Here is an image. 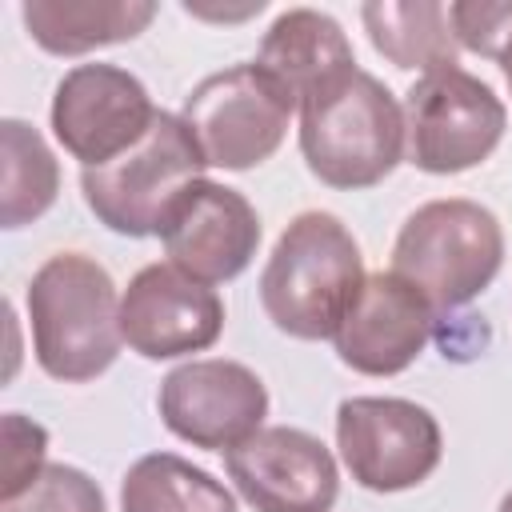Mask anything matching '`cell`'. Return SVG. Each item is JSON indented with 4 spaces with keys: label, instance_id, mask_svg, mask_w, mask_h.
<instances>
[{
    "label": "cell",
    "instance_id": "cell-23",
    "mask_svg": "<svg viewBox=\"0 0 512 512\" xmlns=\"http://www.w3.org/2000/svg\"><path fill=\"white\" fill-rule=\"evenodd\" d=\"M500 68H504V76H508V92H512V52H508V60H504Z\"/></svg>",
    "mask_w": 512,
    "mask_h": 512
},
{
    "label": "cell",
    "instance_id": "cell-17",
    "mask_svg": "<svg viewBox=\"0 0 512 512\" xmlns=\"http://www.w3.org/2000/svg\"><path fill=\"white\" fill-rule=\"evenodd\" d=\"M372 48L396 68L436 72L456 64V36L440 0H368L360 8Z\"/></svg>",
    "mask_w": 512,
    "mask_h": 512
},
{
    "label": "cell",
    "instance_id": "cell-6",
    "mask_svg": "<svg viewBox=\"0 0 512 512\" xmlns=\"http://www.w3.org/2000/svg\"><path fill=\"white\" fill-rule=\"evenodd\" d=\"M292 112L296 100L260 64H232L204 76L184 96L180 120L192 132L204 164L248 172L276 156Z\"/></svg>",
    "mask_w": 512,
    "mask_h": 512
},
{
    "label": "cell",
    "instance_id": "cell-2",
    "mask_svg": "<svg viewBox=\"0 0 512 512\" xmlns=\"http://www.w3.org/2000/svg\"><path fill=\"white\" fill-rule=\"evenodd\" d=\"M36 364L64 384H88L120 356V300L104 264L84 252L48 256L28 284Z\"/></svg>",
    "mask_w": 512,
    "mask_h": 512
},
{
    "label": "cell",
    "instance_id": "cell-18",
    "mask_svg": "<svg viewBox=\"0 0 512 512\" xmlns=\"http://www.w3.org/2000/svg\"><path fill=\"white\" fill-rule=\"evenodd\" d=\"M120 512H236V500L200 464L176 452H148L124 472Z\"/></svg>",
    "mask_w": 512,
    "mask_h": 512
},
{
    "label": "cell",
    "instance_id": "cell-1",
    "mask_svg": "<svg viewBox=\"0 0 512 512\" xmlns=\"http://www.w3.org/2000/svg\"><path fill=\"white\" fill-rule=\"evenodd\" d=\"M364 288L356 236L332 212H300L260 272L268 320L296 340H332Z\"/></svg>",
    "mask_w": 512,
    "mask_h": 512
},
{
    "label": "cell",
    "instance_id": "cell-12",
    "mask_svg": "<svg viewBox=\"0 0 512 512\" xmlns=\"http://www.w3.org/2000/svg\"><path fill=\"white\" fill-rule=\"evenodd\" d=\"M160 240L168 264L200 284H224L252 264L260 248V216L244 192L200 176L164 212Z\"/></svg>",
    "mask_w": 512,
    "mask_h": 512
},
{
    "label": "cell",
    "instance_id": "cell-5",
    "mask_svg": "<svg viewBox=\"0 0 512 512\" xmlns=\"http://www.w3.org/2000/svg\"><path fill=\"white\" fill-rule=\"evenodd\" d=\"M200 168L204 156L184 120L172 112H156L152 128L136 148L80 172V192L108 232L144 240L160 236L164 212L192 180H200Z\"/></svg>",
    "mask_w": 512,
    "mask_h": 512
},
{
    "label": "cell",
    "instance_id": "cell-11",
    "mask_svg": "<svg viewBox=\"0 0 512 512\" xmlns=\"http://www.w3.org/2000/svg\"><path fill=\"white\" fill-rule=\"evenodd\" d=\"M228 480L256 512H332L340 468L320 436L272 424L224 452Z\"/></svg>",
    "mask_w": 512,
    "mask_h": 512
},
{
    "label": "cell",
    "instance_id": "cell-20",
    "mask_svg": "<svg viewBox=\"0 0 512 512\" xmlns=\"http://www.w3.org/2000/svg\"><path fill=\"white\" fill-rule=\"evenodd\" d=\"M0 512H108L100 484L72 464H44L40 476L12 500H0Z\"/></svg>",
    "mask_w": 512,
    "mask_h": 512
},
{
    "label": "cell",
    "instance_id": "cell-22",
    "mask_svg": "<svg viewBox=\"0 0 512 512\" xmlns=\"http://www.w3.org/2000/svg\"><path fill=\"white\" fill-rule=\"evenodd\" d=\"M44 452H48V432L36 420L8 412L4 416V488H0V500L20 496L40 476Z\"/></svg>",
    "mask_w": 512,
    "mask_h": 512
},
{
    "label": "cell",
    "instance_id": "cell-3",
    "mask_svg": "<svg viewBox=\"0 0 512 512\" xmlns=\"http://www.w3.org/2000/svg\"><path fill=\"white\" fill-rule=\"evenodd\" d=\"M404 144V108L364 68L300 104V156L328 188L360 192L380 184L404 160Z\"/></svg>",
    "mask_w": 512,
    "mask_h": 512
},
{
    "label": "cell",
    "instance_id": "cell-4",
    "mask_svg": "<svg viewBox=\"0 0 512 512\" xmlns=\"http://www.w3.org/2000/svg\"><path fill=\"white\" fill-rule=\"evenodd\" d=\"M504 264L500 220L464 196L420 204L396 232L392 272L424 292L436 312L476 300Z\"/></svg>",
    "mask_w": 512,
    "mask_h": 512
},
{
    "label": "cell",
    "instance_id": "cell-13",
    "mask_svg": "<svg viewBox=\"0 0 512 512\" xmlns=\"http://www.w3.org/2000/svg\"><path fill=\"white\" fill-rule=\"evenodd\" d=\"M224 332V300L212 284L192 280L176 264L140 268L120 296V336L144 360H176L204 352Z\"/></svg>",
    "mask_w": 512,
    "mask_h": 512
},
{
    "label": "cell",
    "instance_id": "cell-9",
    "mask_svg": "<svg viewBox=\"0 0 512 512\" xmlns=\"http://www.w3.org/2000/svg\"><path fill=\"white\" fill-rule=\"evenodd\" d=\"M160 108L120 64H76L52 92V132L72 160L100 168L144 140Z\"/></svg>",
    "mask_w": 512,
    "mask_h": 512
},
{
    "label": "cell",
    "instance_id": "cell-21",
    "mask_svg": "<svg viewBox=\"0 0 512 512\" xmlns=\"http://www.w3.org/2000/svg\"><path fill=\"white\" fill-rule=\"evenodd\" d=\"M452 36L460 48L504 64L512 52V0H456L448 4Z\"/></svg>",
    "mask_w": 512,
    "mask_h": 512
},
{
    "label": "cell",
    "instance_id": "cell-15",
    "mask_svg": "<svg viewBox=\"0 0 512 512\" xmlns=\"http://www.w3.org/2000/svg\"><path fill=\"white\" fill-rule=\"evenodd\" d=\"M256 64L296 100V108L324 88L340 84L356 72V52L344 36V28L316 8H288L280 12L264 40Z\"/></svg>",
    "mask_w": 512,
    "mask_h": 512
},
{
    "label": "cell",
    "instance_id": "cell-10",
    "mask_svg": "<svg viewBox=\"0 0 512 512\" xmlns=\"http://www.w3.org/2000/svg\"><path fill=\"white\" fill-rule=\"evenodd\" d=\"M160 420L172 436L204 452H228L264 428L268 388L240 360H188L160 380Z\"/></svg>",
    "mask_w": 512,
    "mask_h": 512
},
{
    "label": "cell",
    "instance_id": "cell-8",
    "mask_svg": "<svg viewBox=\"0 0 512 512\" xmlns=\"http://www.w3.org/2000/svg\"><path fill=\"white\" fill-rule=\"evenodd\" d=\"M336 448L352 480L368 492H408L444 456L436 416L404 396H348L336 408Z\"/></svg>",
    "mask_w": 512,
    "mask_h": 512
},
{
    "label": "cell",
    "instance_id": "cell-19",
    "mask_svg": "<svg viewBox=\"0 0 512 512\" xmlns=\"http://www.w3.org/2000/svg\"><path fill=\"white\" fill-rule=\"evenodd\" d=\"M0 224L4 228H24L40 220L60 192V164L48 148V140L16 116L0 120Z\"/></svg>",
    "mask_w": 512,
    "mask_h": 512
},
{
    "label": "cell",
    "instance_id": "cell-24",
    "mask_svg": "<svg viewBox=\"0 0 512 512\" xmlns=\"http://www.w3.org/2000/svg\"><path fill=\"white\" fill-rule=\"evenodd\" d=\"M496 512H512V488L504 492V500H500V508H496Z\"/></svg>",
    "mask_w": 512,
    "mask_h": 512
},
{
    "label": "cell",
    "instance_id": "cell-16",
    "mask_svg": "<svg viewBox=\"0 0 512 512\" xmlns=\"http://www.w3.org/2000/svg\"><path fill=\"white\" fill-rule=\"evenodd\" d=\"M156 16L152 0H24L28 36L52 56H84L104 44L136 40Z\"/></svg>",
    "mask_w": 512,
    "mask_h": 512
},
{
    "label": "cell",
    "instance_id": "cell-7",
    "mask_svg": "<svg viewBox=\"0 0 512 512\" xmlns=\"http://www.w3.org/2000/svg\"><path fill=\"white\" fill-rule=\"evenodd\" d=\"M504 128V100L460 64L424 72L404 92V152L420 172L456 176L484 164L504 140Z\"/></svg>",
    "mask_w": 512,
    "mask_h": 512
},
{
    "label": "cell",
    "instance_id": "cell-14",
    "mask_svg": "<svg viewBox=\"0 0 512 512\" xmlns=\"http://www.w3.org/2000/svg\"><path fill=\"white\" fill-rule=\"evenodd\" d=\"M436 324V308L424 300L416 284L404 276L372 272L364 276V288L336 328L332 344L336 356L360 372V376H396L416 364V356L428 348Z\"/></svg>",
    "mask_w": 512,
    "mask_h": 512
}]
</instances>
